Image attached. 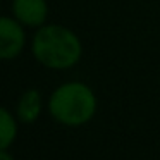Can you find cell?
Returning <instances> with one entry per match:
<instances>
[{"label": "cell", "mask_w": 160, "mask_h": 160, "mask_svg": "<svg viewBox=\"0 0 160 160\" xmlns=\"http://www.w3.org/2000/svg\"><path fill=\"white\" fill-rule=\"evenodd\" d=\"M31 53L36 62L47 69L67 71L79 64L83 57V43L71 28L47 22L35 29Z\"/></svg>", "instance_id": "obj_1"}, {"label": "cell", "mask_w": 160, "mask_h": 160, "mask_svg": "<svg viewBox=\"0 0 160 160\" xmlns=\"http://www.w3.org/2000/svg\"><path fill=\"white\" fill-rule=\"evenodd\" d=\"M48 114L64 128H81L97 115L98 98L84 81H66L50 93L47 100Z\"/></svg>", "instance_id": "obj_2"}, {"label": "cell", "mask_w": 160, "mask_h": 160, "mask_svg": "<svg viewBox=\"0 0 160 160\" xmlns=\"http://www.w3.org/2000/svg\"><path fill=\"white\" fill-rule=\"evenodd\" d=\"M28 45L26 28L14 16H0V60H14Z\"/></svg>", "instance_id": "obj_3"}, {"label": "cell", "mask_w": 160, "mask_h": 160, "mask_svg": "<svg viewBox=\"0 0 160 160\" xmlns=\"http://www.w3.org/2000/svg\"><path fill=\"white\" fill-rule=\"evenodd\" d=\"M12 16L24 28L38 29L47 24L48 2L47 0H12Z\"/></svg>", "instance_id": "obj_4"}, {"label": "cell", "mask_w": 160, "mask_h": 160, "mask_svg": "<svg viewBox=\"0 0 160 160\" xmlns=\"http://www.w3.org/2000/svg\"><path fill=\"white\" fill-rule=\"evenodd\" d=\"M43 95L36 88H29V90L22 91L19 97L18 103H16V115H18L21 124H33L40 119L43 112Z\"/></svg>", "instance_id": "obj_5"}, {"label": "cell", "mask_w": 160, "mask_h": 160, "mask_svg": "<svg viewBox=\"0 0 160 160\" xmlns=\"http://www.w3.org/2000/svg\"><path fill=\"white\" fill-rule=\"evenodd\" d=\"M19 119L16 112L0 105V150H9L19 134Z\"/></svg>", "instance_id": "obj_6"}, {"label": "cell", "mask_w": 160, "mask_h": 160, "mask_svg": "<svg viewBox=\"0 0 160 160\" xmlns=\"http://www.w3.org/2000/svg\"><path fill=\"white\" fill-rule=\"evenodd\" d=\"M0 160H16L9 150H0Z\"/></svg>", "instance_id": "obj_7"}, {"label": "cell", "mask_w": 160, "mask_h": 160, "mask_svg": "<svg viewBox=\"0 0 160 160\" xmlns=\"http://www.w3.org/2000/svg\"><path fill=\"white\" fill-rule=\"evenodd\" d=\"M0 16H2V2H0Z\"/></svg>", "instance_id": "obj_8"}]
</instances>
